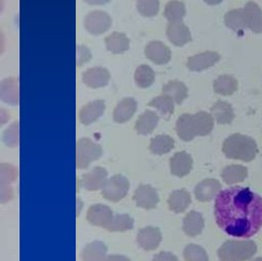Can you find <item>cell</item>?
Wrapping results in <instances>:
<instances>
[{
	"mask_svg": "<svg viewBox=\"0 0 262 261\" xmlns=\"http://www.w3.org/2000/svg\"><path fill=\"white\" fill-rule=\"evenodd\" d=\"M214 213L217 225L226 233L250 237L262 226V198L249 187H227L217 194Z\"/></svg>",
	"mask_w": 262,
	"mask_h": 261,
	"instance_id": "cell-1",
	"label": "cell"
},
{
	"mask_svg": "<svg viewBox=\"0 0 262 261\" xmlns=\"http://www.w3.org/2000/svg\"><path fill=\"white\" fill-rule=\"evenodd\" d=\"M214 127V119L207 112H199L194 115L183 114L176 122L178 136L184 141H190L195 136L208 135Z\"/></svg>",
	"mask_w": 262,
	"mask_h": 261,
	"instance_id": "cell-2",
	"label": "cell"
},
{
	"mask_svg": "<svg viewBox=\"0 0 262 261\" xmlns=\"http://www.w3.org/2000/svg\"><path fill=\"white\" fill-rule=\"evenodd\" d=\"M222 150L228 159L250 162L255 159L258 147L253 138L244 134L234 133L224 140Z\"/></svg>",
	"mask_w": 262,
	"mask_h": 261,
	"instance_id": "cell-3",
	"label": "cell"
},
{
	"mask_svg": "<svg viewBox=\"0 0 262 261\" xmlns=\"http://www.w3.org/2000/svg\"><path fill=\"white\" fill-rule=\"evenodd\" d=\"M257 246L253 241H227L218 250L220 261H247L254 256Z\"/></svg>",
	"mask_w": 262,
	"mask_h": 261,
	"instance_id": "cell-4",
	"label": "cell"
},
{
	"mask_svg": "<svg viewBox=\"0 0 262 261\" xmlns=\"http://www.w3.org/2000/svg\"><path fill=\"white\" fill-rule=\"evenodd\" d=\"M102 156V148L87 137L80 138L76 144V166L78 169L87 168L91 162Z\"/></svg>",
	"mask_w": 262,
	"mask_h": 261,
	"instance_id": "cell-5",
	"label": "cell"
},
{
	"mask_svg": "<svg viewBox=\"0 0 262 261\" xmlns=\"http://www.w3.org/2000/svg\"><path fill=\"white\" fill-rule=\"evenodd\" d=\"M129 186V180L125 176L117 174L104 181L101 187V194L111 202H119L127 194Z\"/></svg>",
	"mask_w": 262,
	"mask_h": 261,
	"instance_id": "cell-6",
	"label": "cell"
},
{
	"mask_svg": "<svg viewBox=\"0 0 262 261\" xmlns=\"http://www.w3.org/2000/svg\"><path fill=\"white\" fill-rule=\"evenodd\" d=\"M112 26V18L108 13L102 10H92L84 18V28L91 35H101Z\"/></svg>",
	"mask_w": 262,
	"mask_h": 261,
	"instance_id": "cell-7",
	"label": "cell"
},
{
	"mask_svg": "<svg viewBox=\"0 0 262 261\" xmlns=\"http://www.w3.org/2000/svg\"><path fill=\"white\" fill-rule=\"evenodd\" d=\"M0 100L9 105L19 104L18 79L7 77L0 81Z\"/></svg>",
	"mask_w": 262,
	"mask_h": 261,
	"instance_id": "cell-8",
	"label": "cell"
},
{
	"mask_svg": "<svg viewBox=\"0 0 262 261\" xmlns=\"http://www.w3.org/2000/svg\"><path fill=\"white\" fill-rule=\"evenodd\" d=\"M111 79L110 72L102 67H93L87 69L83 75L82 80L84 84L90 88H100L107 85Z\"/></svg>",
	"mask_w": 262,
	"mask_h": 261,
	"instance_id": "cell-9",
	"label": "cell"
},
{
	"mask_svg": "<svg viewBox=\"0 0 262 261\" xmlns=\"http://www.w3.org/2000/svg\"><path fill=\"white\" fill-rule=\"evenodd\" d=\"M104 108L105 103L102 99L92 100L79 111V120L83 125H90L102 116Z\"/></svg>",
	"mask_w": 262,
	"mask_h": 261,
	"instance_id": "cell-10",
	"label": "cell"
},
{
	"mask_svg": "<svg viewBox=\"0 0 262 261\" xmlns=\"http://www.w3.org/2000/svg\"><path fill=\"white\" fill-rule=\"evenodd\" d=\"M133 199L138 207L144 209H152L159 203V195L157 190L148 184L139 185L134 192Z\"/></svg>",
	"mask_w": 262,
	"mask_h": 261,
	"instance_id": "cell-11",
	"label": "cell"
},
{
	"mask_svg": "<svg viewBox=\"0 0 262 261\" xmlns=\"http://www.w3.org/2000/svg\"><path fill=\"white\" fill-rule=\"evenodd\" d=\"M114 214L110 207L102 204H95L87 211V220L95 225L105 228L111 222Z\"/></svg>",
	"mask_w": 262,
	"mask_h": 261,
	"instance_id": "cell-12",
	"label": "cell"
},
{
	"mask_svg": "<svg viewBox=\"0 0 262 261\" xmlns=\"http://www.w3.org/2000/svg\"><path fill=\"white\" fill-rule=\"evenodd\" d=\"M168 39L176 46H183L191 40L189 29L182 21L169 23L166 29Z\"/></svg>",
	"mask_w": 262,
	"mask_h": 261,
	"instance_id": "cell-13",
	"label": "cell"
},
{
	"mask_svg": "<svg viewBox=\"0 0 262 261\" xmlns=\"http://www.w3.org/2000/svg\"><path fill=\"white\" fill-rule=\"evenodd\" d=\"M246 28L254 33L262 32V10L255 2H248L243 8Z\"/></svg>",
	"mask_w": 262,
	"mask_h": 261,
	"instance_id": "cell-14",
	"label": "cell"
},
{
	"mask_svg": "<svg viewBox=\"0 0 262 261\" xmlns=\"http://www.w3.org/2000/svg\"><path fill=\"white\" fill-rule=\"evenodd\" d=\"M220 59V55L215 51H206L193 56L187 60V68L193 72H200L214 66Z\"/></svg>",
	"mask_w": 262,
	"mask_h": 261,
	"instance_id": "cell-15",
	"label": "cell"
},
{
	"mask_svg": "<svg viewBox=\"0 0 262 261\" xmlns=\"http://www.w3.org/2000/svg\"><path fill=\"white\" fill-rule=\"evenodd\" d=\"M146 57L157 64H165L171 58V51L168 46L160 41H151L145 47Z\"/></svg>",
	"mask_w": 262,
	"mask_h": 261,
	"instance_id": "cell-16",
	"label": "cell"
},
{
	"mask_svg": "<svg viewBox=\"0 0 262 261\" xmlns=\"http://www.w3.org/2000/svg\"><path fill=\"white\" fill-rule=\"evenodd\" d=\"M162 241V234L159 228L147 226L141 228L137 234V243L138 245L146 250L151 251L158 248Z\"/></svg>",
	"mask_w": 262,
	"mask_h": 261,
	"instance_id": "cell-17",
	"label": "cell"
},
{
	"mask_svg": "<svg viewBox=\"0 0 262 261\" xmlns=\"http://www.w3.org/2000/svg\"><path fill=\"white\" fill-rule=\"evenodd\" d=\"M170 168L173 175L183 177L187 175L192 168V159L186 151L174 154L170 160Z\"/></svg>",
	"mask_w": 262,
	"mask_h": 261,
	"instance_id": "cell-18",
	"label": "cell"
},
{
	"mask_svg": "<svg viewBox=\"0 0 262 261\" xmlns=\"http://www.w3.org/2000/svg\"><path fill=\"white\" fill-rule=\"evenodd\" d=\"M107 172L102 167H94L90 172L85 173L82 176V186L87 190H97L102 187L106 180Z\"/></svg>",
	"mask_w": 262,
	"mask_h": 261,
	"instance_id": "cell-19",
	"label": "cell"
},
{
	"mask_svg": "<svg viewBox=\"0 0 262 261\" xmlns=\"http://www.w3.org/2000/svg\"><path fill=\"white\" fill-rule=\"evenodd\" d=\"M137 108V102L132 97L122 99L114 110L113 118L117 123H125L131 119Z\"/></svg>",
	"mask_w": 262,
	"mask_h": 261,
	"instance_id": "cell-20",
	"label": "cell"
},
{
	"mask_svg": "<svg viewBox=\"0 0 262 261\" xmlns=\"http://www.w3.org/2000/svg\"><path fill=\"white\" fill-rule=\"evenodd\" d=\"M220 188H221V184L218 180L205 179L195 186L194 194L199 201L208 202L217 194Z\"/></svg>",
	"mask_w": 262,
	"mask_h": 261,
	"instance_id": "cell-21",
	"label": "cell"
},
{
	"mask_svg": "<svg viewBox=\"0 0 262 261\" xmlns=\"http://www.w3.org/2000/svg\"><path fill=\"white\" fill-rule=\"evenodd\" d=\"M211 116L218 124H229L233 120L234 113L230 103L218 100L211 108Z\"/></svg>",
	"mask_w": 262,
	"mask_h": 261,
	"instance_id": "cell-22",
	"label": "cell"
},
{
	"mask_svg": "<svg viewBox=\"0 0 262 261\" xmlns=\"http://www.w3.org/2000/svg\"><path fill=\"white\" fill-rule=\"evenodd\" d=\"M204 229V218L201 213L190 211L183 219V231L188 236L199 235Z\"/></svg>",
	"mask_w": 262,
	"mask_h": 261,
	"instance_id": "cell-23",
	"label": "cell"
},
{
	"mask_svg": "<svg viewBox=\"0 0 262 261\" xmlns=\"http://www.w3.org/2000/svg\"><path fill=\"white\" fill-rule=\"evenodd\" d=\"M159 122V116L149 110H146L141 114L136 121L135 129L140 135H147L154 131Z\"/></svg>",
	"mask_w": 262,
	"mask_h": 261,
	"instance_id": "cell-24",
	"label": "cell"
},
{
	"mask_svg": "<svg viewBox=\"0 0 262 261\" xmlns=\"http://www.w3.org/2000/svg\"><path fill=\"white\" fill-rule=\"evenodd\" d=\"M104 42L106 49L116 54L123 53L128 50L130 43L128 37L125 34L119 32H114L110 34L107 37H105Z\"/></svg>",
	"mask_w": 262,
	"mask_h": 261,
	"instance_id": "cell-25",
	"label": "cell"
},
{
	"mask_svg": "<svg viewBox=\"0 0 262 261\" xmlns=\"http://www.w3.org/2000/svg\"><path fill=\"white\" fill-rule=\"evenodd\" d=\"M190 194L187 190L177 189L172 191V193L170 194L168 205L170 210H172L173 212L181 213L190 205Z\"/></svg>",
	"mask_w": 262,
	"mask_h": 261,
	"instance_id": "cell-26",
	"label": "cell"
},
{
	"mask_svg": "<svg viewBox=\"0 0 262 261\" xmlns=\"http://www.w3.org/2000/svg\"><path fill=\"white\" fill-rule=\"evenodd\" d=\"M163 94L172 98V100L180 104L187 97V87L178 80H172L163 86Z\"/></svg>",
	"mask_w": 262,
	"mask_h": 261,
	"instance_id": "cell-27",
	"label": "cell"
},
{
	"mask_svg": "<svg viewBox=\"0 0 262 261\" xmlns=\"http://www.w3.org/2000/svg\"><path fill=\"white\" fill-rule=\"evenodd\" d=\"M106 254V246L100 241L88 244L82 252L83 261H101Z\"/></svg>",
	"mask_w": 262,
	"mask_h": 261,
	"instance_id": "cell-28",
	"label": "cell"
},
{
	"mask_svg": "<svg viewBox=\"0 0 262 261\" xmlns=\"http://www.w3.org/2000/svg\"><path fill=\"white\" fill-rule=\"evenodd\" d=\"M248 175V170L242 165H230L222 170L221 177L227 184L244 181Z\"/></svg>",
	"mask_w": 262,
	"mask_h": 261,
	"instance_id": "cell-29",
	"label": "cell"
},
{
	"mask_svg": "<svg viewBox=\"0 0 262 261\" xmlns=\"http://www.w3.org/2000/svg\"><path fill=\"white\" fill-rule=\"evenodd\" d=\"M237 89V81L230 75H221L214 81V91L220 95H231Z\"/></svg>",
	"mask_w": 262,
	"mask_h": 261,
	"instance_id": "cell-30",
	"label": "cell"
},
{
	"mask_svg": "<svg viewBox=\"0 0 262 261\" xmlns=\"http://www.w3.org/2000/svg\"><path fill=\"white\" fill-rule=\"evenodd\" d=\"M174 147V139L168 135H158L150 140L149 149L155 155H164Z\"/></svg>",
	"mask_w": 262,
	"mask_h": 261,
	"instance_id": "cell-31",
	"label": "cell"
},
{
	"mask_svg": "<svg viewBox=\"0 0 262 261\" xmlns=\"http://www.w3.org/2000/svg\"><path fill=\"white\" fill-rule=\"evenodd\" d=\"M148 105L154 106L157 110H159L160 113L162 114L163 118L166 120L170 119V117L174 111V101L172 100V98L170 96H168L166 94H162L160 96L152 98L148 102Z\"/></svg>",
	"mask_w": 262,
	"mask_h": 261,
	"instance_id": "cell-32",
	"label": "cell"
},
{
	"mask_svg": "<svg viewBox=\"0 0 262 261\" xmlns=\"http://www.w3.org/2000/svg\"><path fill=\"white\" fill-rule=\"evenodd\" d=\"M164 15L170 23L181 21L185 15V6L179 0H171L165 6Z\"/></svg>",
	"mask_w": 262,
	"mask_h": 261,
	"instance_id": "cell-33",
	"label": "cell"
},
{
	"mask_svg": "<svg viewBox=\"0 0 262 261\" xmlns=\"http://www.w3.org/2000/svg\"><path fill=\"white\" fill-rule=\"evenodd\" d=\"M224 23L229 29L233 31H236V32L244 31V29L246 28V23H245L243 9L237 8V9H232L226 12L224 15Z\"/></svg>",
	"mask_w": 262,
	"mask_h": 261,
	"instance_id": "cell-34",
	"label": "cell"
},
{
	"mask_svg": "<svg viewBox=\"0 0 262 261\" xmlns=\"http://www.w3.org/2000/svg\"><path fill=\"white\" fill-rule=\"evenodd\" d=\"M134 80L139 87L147 88L155 81V73L147 64H141L135 71Z\"/></svg>",
	"mask_w": 262,
	"mask_h": 261,
	"instance_id": "cell-35",
	"label": "cell"
},
{
	"mask_svg": "<svg viewBox=\"0 0 262 261\" xmlns=\"http://www.w3.org/2000/svg\"><path fill=\"white\" fill-rule=\"evenodd\" d=\"M133 227V219L127 214L114 215L108 225L105 227L108 231H125Z\"/></svg>",
	"mask_w": 262,
	"mask_h": 261,
	"instance_id": "cell-36",
	"label": "cell"
},
{
	"mask_svg": "<svg viewBox=\"0 0 262 261\" xmlns=\"http://www.w3.org/2000/svg\"><path fill=\"white\" fill-rule=\"evenodd\" d=\"M2 140L8 147H16L19 144V121L11 123L3 132Z\"/></svg>",
	"mask_w": 262,
	"mask_h": 261,
	"instance_id": "cell-37",
	"label": "cell"
},
{
	"mask_svg": "<svg viewBox=\"0 0 262 261\" xmlns=\"http://www.w3.org/2000/svg\"><path fill=\"white\" fill-rule=\"evenodd\" d=\"M183 257L185 261H209L206 251L194 244H189L185 247Z\"/></svg>",
	"mask_w": 262,
	"mask_h": 261,
	"instance_id": "cell-38",
	"label": "cell"
},
{
	"mask_svg": "<svg viewBox=\"0 0 262 261\" xmlns=\"http://www.w3.org/2000/svg\"><path fill=\"white\" fill-rule=\"evenodd\" d=\"M17 169L8 163H0V185H10L17 178Z\"/></svg>",
	"mask_w": 262,
	"mask_h": 261,
	"instance_id": "cell-39",
	"label": "cell"
},
{
	"mask_svg": "<svg viewBox=\"0 0 262 261\" xmlns=\"http://www.w3.org/2000/svg\"><path fill=\"white\" fill-rule=\"evenodd\" d=\"M160 2L159 0H138L137 10L139 13L146 17L155 16L159 12Z\"/></svg>",
	"mask_w": 262,
	"mask_h": 261,
	"instance_id": "cell-40",
	"label": "cell"
},
{
	"mask_svg": "<svg viewBox=\"0 0 262 261\" xmlns=\"http://www.w3.org/2000/svg\"><path fill=\"white\" fill-rule=\"evenodd\" d=\"M91 59V52L85 45H77L76 47V63L81 67Z\"/></svg>",
	"mask_w": 262,
	"mask_h": 261,
	"instance_id": "cell-41",
	"label": "cell"
},
{
	"mask_svg": "<svg viewBox=\"0 0 262 261\" xmlns=\"http://www.w3.org/2000/svg\"><path fill=\"white\" fill-rule=\"evenodd\" d=\"M13 188L11 185H0V204H5L12 200Z\"/></svg>",
	"mask_w": 262,
	"mask_h": 261,
	"instance_id": "cell-42",
	"label": "cell"
},
{
	"mask_svg": "<svg viewBox=\"0 0 262 261\" xmlns=\"http://www.w3.org/2000/svg\"><path fill=\"white\" fill-rule=\"evenodd\" d=\"M152 261H178L177 257L169 252H160L154 256Z\"/></svg>",
	"mask_w": 262,
	"mask_h": 261,
	"instance_id": "cell-43",
	"label": "cell"
},
{
	"mask_svg": "<svg viewBox=\"0 0 262 261\" xmlns=\"http://www.w3.org/2000/svg\"><path fill=\"white\" fill-rule=\"evenodd\" d=\"M10 120V114L7 110L0 107V127L5 125Z\"/></svg>",
	"mask_w": 262,
	"mask_h": 261,
	"instance_id": "cell-44",
	"label": "cell"
},
{
	"mask_svg": "<svg viewBox=\"0 0 262 261\" xmlns=\"http://www.w3.org/2000/svg\"><path fill=\"white\" fill-rule=\"evenodd\" d=\"M101 261H130V259L122 255H108L104 256Z\"/></svg>",
	"mask_w": 262,
	"mask_h": 261,
	"instance_id": "cell-45",
	"label": "cell"
},
{
	"mask_svg": "<svg viewBox=\"0 0 262 261\" xmlns=\"http://www.w3.org/2000/svg\"><path fill=\"white\" fill-rule=\"evenodd\" d=\"M5 48H6L5 36H4V33L2 32V30L0 29V55L3 54V52L5 51Z\"/></svg>",
	"mask_w": 262,
	"mask_h": 261,
	"instance_id": "cell-46",
	"label": "cell"
},
{
	"mask_svg": "<svg viewBox=\"0 0 262 261\" xmlns=\"http://www.w3.org/2000/svg\"><path fill=\"white\" fill-rule=\"evenodd\" d=\"M89 5H104L108 3L111 0H83Z\"/></svg>",
	"mask_w": 262,
	"mask_h": 261,
	"instance_id": "cell-47",
	"label": "cell"
},
{
	"mask_svg": "<svg viewBox=\"0 0 262 261\" xmlns=\"http://www.w3.org/2000/svg\"><path fill=\"white\" fill-rule=\"evenodd\" d=\"M204 1L210 5H216V4H219L220 2H222V0H204Z\"/></svg>",
	"mask_w": 262,
	"mask_h": 261,
	"instance_id": "cell-48",
	"label": "cell"
},
{
	"mask_svg": "<svg viewBox=\"0 0 262 261\" xmlns=\"http://www.w3.org/2000/svg\"><path fill=\"white\" fill-rule=\"evenodd\" d=\"M5 7V0H0V14L3 12Z\"/></svg>",
	"mask_w": 262,
	"mask_h": 261,
	"instance_id": "cell-49",
	"label": "cell"
},
{
	"mask_svg": "<svg viewBox=\"0 0 262 261\" xmlns=\"http://www.w3.org/2000/svg\"><path fill=\"white\" fill-rule=\"evenodd\" d=\"M253 261H262V257H259V258H256L255 260H253Z\"/></svg>",
	"mask_w": 262,
	"mask_h": 261,
	"instance_id": "cell-50",
	"label": "cell"
}]
</instances>
